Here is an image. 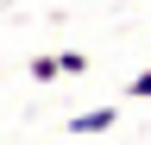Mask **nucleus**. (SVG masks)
<instances>
[{"label":"nucleus","instance_id":"4","mask_svg":"<svg viewBox=\"0 0 151 145\" xmlns=\"http://www.w3.org/2000/svg\"><path fill=\"white\" fill-rule=\"evenodd\" d=\"M126 101H151V69H139V76L126 82Z\"/></svg>","mask_w":151,"mask_h":145},{"label":"nucleus","instance_id":"2","mask_svg":"<svg viewBox=\"0 0 151 145\" xmlns=\"http://www.w3.org/2000/svg\"><path fill=\"white\" fill-rule=\"evenodd\" d=\"M25 69H32V82H57V76H63V57H57V50H38Z\"/></svg>","mask_w":151,"mask_h":145},{"label":"nucleus","instance_id":"1","mask_svg":"<svg viewBox=\"0 0 151 145\" xmlns=\"http://www.w3.org/2000/svg\"><path fill=\"white\" fill-rule=\"evenodd\" d=\"M113 126H120V107L107 101V107H88V114H69L63 133H69V139H88V133H113Z\"/></svg>","mask_w":151,"mask_h":145},{"label":"nucleus","instance_id":"3","mask_svg":"<svg viewBox=\"0 0 151 145\" xmlns=\"http://www.w3.org/2000/svg\"><path fill=\"white\" fill-rule=\"evenodd\" d=\"M63 57V76H88V50H57Z\"/></svg>","mask_w":151,"mask_h":145}]
</instances>
